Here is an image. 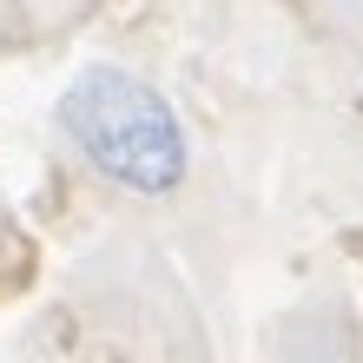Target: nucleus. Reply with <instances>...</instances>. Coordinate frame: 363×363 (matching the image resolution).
I'll list each match as a JSON object with an SVG mask.
<instances>
[{
	"mask_svg": "<svg viewBox=\"0 0 363 363\" xmlns=\"http://www.w3.org/2000/svg\"><path fill=\"white\" fill-rule=\"evenodd\" d=\"M60 125H67V139L86 152L99 179L139 191V199L179 191L185 165H191L172 99L125 67H86L60 93Z\"/></svg>",
	"mask_w": 363,
	"mask_h": 363,
	"instance_id": "f257e3e1",
	"label": "nucleus"
}]
</instances>
